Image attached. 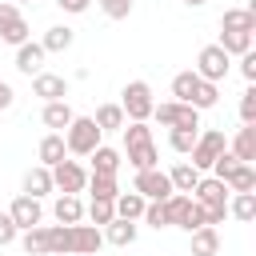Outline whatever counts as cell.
Masks as SVG:
<instances>
[{"instance_id": "d4e9b609", "label": "cell", "mask_w": 256, "mask_h": 256, "mask_svg": "<svg viewBox=\"0 0 256 256\" xmlns=\"http://www.w3.org/2000/svg\"><path fill=\"white\" fill-rule=\"evenodd\" d=\"M20 248H24L28 256H48V228L36 224V228L20 232Z\"/></svg>"}, {"instance_id": "484cf974", "label": "cell", "mask_w": 256, "mask_h": 256, "mask_svg": "<svg viewBox=\"0 0 256 256\" xmlns=\"http://www.w3.org/2000/svg\"><path fill=\"white\" fill-rule=\"evenodd\" d=\"M196 84H200V76H196L192 68H188V72H176V76H172V96H176V104H192Z\"/></svg>"}, {"instance_id": "83f0119b", "label": "cell", "mask_w": 256, "mask_h": 256, "mask_svg": "<svg viewBox=\"0 0 256 256\" xmlns=\"http://www.w3.org/2000/svg\"><path fill=\"white\" fill-rule=\"evenodd\" d=\"M84 188L92 192V200H116V196H120L116 176H92V172H88V184H84Z\"/></svg>"}, {"instance_id": "7c38bea8", "label": "cell", "mask_w": 256, "mask_h": 256, "mask_svg": "<svg viewBox=\"0 0 256 256\" xmlns=\"http://www.w3.org/2000/svg\"><path fill=\"white\" fill-rule=\"evenodd\" d=\"M44 56H48V52H44L36 40H28V44L16 48V68H20L24 76H40V72H44Z\"/></svg>"}, {"instance_id": "52a82bcc", "label": "cell", "mask_w": 256, "mask_h": 256, "mask_svg": "<svg viewBox=\"0 0 256 256\" xmlns=\"http://www.w3.org/2000/svg\"><path fill=\"white\" fill-rule=\"evenodd\" d=\"M132 192H140L148 204H156V200H168V196H172V180H168V172H160V168H148V172H136V184H132Z\"/></svg>"}, {"instance_id": "30bf717a", "label": "cell", "mask_w": 256, "mask_h": 256, "mask_svg": "<svg viewBox=\"0 0 256 256\" xmlns=\"http://www.w3.org/2000/svg\"><path fill=\"white\" fill-rule=\"evenodd\" d=\"M32 96H40L44 104L64 100V96H68V80L56 76V72H40V76H32Z\"/></svg>"}, {"instance_id": "d590c367", "label": "cell", "mask_w": 256, "mask_h": 256, "mask_svg": "<svg viewBox=\"0 0 256 256\" xmlns=\"http://www.w3.org/2000/svg\"><path fill=\"white\" fill-rule=\"evenodd\" d=\"M20 20H24V16H20V8H16L12 0H0V36H4V32H12Z\"/></svg>"}, {"instance_id": "2e32d148", "label": "cell", "mask_w": 256, "mask_h": 256, "mask_svg": "<svg viewBox=\"0 0 256 256\" xmlns=\"http://www.w3.org/2000/svg\"><path fill=\"white\" fill-rule=\"evenodd\" d=\"M48 192H52V172H48L44 164L28 168V172H24V196L40 200V196H48Z\"/></svg>"}, {"instance_id": "f1b7e54d", "label": "cell", "mask_w": 256, "mask_h": 256, "mask_svg": "<svg viewBox=\"0 0 256 256\" xmlns=\"http://www.w3.org/2000/svg\"><path fill=\"white\" fill-rule=\"evenodd\" d=\"M56 220L60 224H80V216H84V204H80V196H64L60 192V200H56Z\"/></svg>"}, {"instance_id": "5b68a950", "label": "cell", "mask_w": 256, "mask_h": 256, "mask_svg": "<svg viewBox=\"0 0 256 256\" xmlns=\"http://www.w3.org/2000/svg\"><path fill=\"white\" fill-rule=\"evenodd\" d=\"M228 68H232V56H224L220 52V44H204L200 48V56H196V76L200 80H208V84H220L224 76H228Z\"/></svg>"}, {"instance_id": "4fadbf2b", "label": "cell", "mask_w": 256, "mask_h": 256, "mask_svg": "<svg viewBox=\"0 0 256 256\" xmlns=\"http://www.w3.org/2000/svg\"><path fill=\"white\" fill-rule=\"evenodd\" d=\"M120 164H124V156H120L116 148H108V144L92 148V176H116Z\"/></svg>"}, {"instance_id": "f6af8a7d", "label": "cell", "mask_w": 256, "mask_h": 256, "mask_svg": "<svg viewBox=\"0 0 256 256\" xmlns=\"http://www.w3.org/2000/svg\"><path fill=\"white\" fill-rule=\"evenodd\" d=\"M12 4H32V0H12Z\"/></svg>"}, {"instance_id": "e0dca14e", "label": "cell", "mask_w": 256, "mask_h": 256, "mask_svg": "<svg viewBox=\"0 0 256 256\" xmlns=\"http://www.w3.org/2000/svg\"><path fill=\"white\" fill-rule=\"evenodd\" d=\"M36 156H40V164H44V168H52V164H60V160L68 156V148H64V136H60V132H48V136L40 140V148H36Z\"/></svg>"}, {"instance_id": "8992f818", "label": "cell", "mask_w": 256, "mask_h": 256, "mask_svg": "<svg viewBox=\"0 0 256 256\" xmlns=\"http://www.w3.org/2000/svg\"><path fill=\"white\" fill-rule=\"evenodd\" d=\"M48 172H52V188H60L64 196H76V192H84V184H88V172H84L76 160H60V164H52Z\"/></svg>"}, {"instance_id": "b9f144b4", "label": "cell", "mask_w": 256, "mask_h": 256, "mask_svg": "<svg viewBox=\"0 0 256 256\" xmlns=\"http://www.w3.org/2000/svg\"><path fill=\"white\" fill-rule=\"evenodd\" d=\"M12 100H16L12 84H8V80H0V112H4V108H12Z\"/></svg>"}, {"instance_id": "3957f363", "label": "cell", "mask_w": 256, "mask_h": 256, "mask_svg": "<svg viewBox=\"0 0 256 256\" xmlns=\"http://www.w3.org/2000/svg\"><path fill=\"white\" fill-rule=\"evenodd\" d=\"M120 108H124V120L144 124V120L152 116V108H156L148 80H128V84H124V92H120Z\"/></svg>"}, {"instance_id": "7a4b0ae2", "label": "cell", "mask_w": 256, "mask_h": 256, "mask_svg": "<svg viewBox=\"0 0 256 256\" xmlns=\"http://www.w3.org/2000/svg\"><path fill=\"white\" fill-rule=\"evenodd\" d=\"M64 136V148L72 152V156H92V148H100V128H96V120L92 116H72V124L60 132Z\"/></svg>"}, {"instance_id": "ac0fdd59", "label": "cell", "mask_w": 256, "mask_h": 256, "mask_svg": "<svg viewBox=\"0 0 256 256\" xmlns=\"http://www.w3.org/2000/svg\"><path fill=\"white\" fill-rule=\"evenodd\" d=\"M108 244H116V248H128L132 240H136V220H112V224H104V232H100Z\"/></svg>"}, {"instance_id": "4316f807", "label": "cell", "mask_w": 256, "mask_h": 256, "mask_svg": "<svg viewBox=\"0 0 256 256\" xmlns=\"http://www.w3.org/2000/svg\"><path fill=\"white\" fill-rule=\"evenodd\" d=\"M168 180H172V192H184V196H188V192L196 188V180H200V172H196V168H192V164L184 160V164H176V168L168 172Z\"/></svg>"}, {"instance_id": "cb8c5ba5", "label": "cell", "mask_w": 256, "mask_h": 256, "mask_svg": "<svg viewBox=\"0 0 256 256\" xmlns=\"http://www.w3.org/2000/svg\"><path fill=\"white\" fill-rule=\"evenodd\" d=\"M228 216H236V220H256V192H232V200H228Z\"/></svg>"}, {"instance_id": "f35d334b", "label": "cell", "mask_w": 256, "mask_h": 256, "mask_svg": "<svg viewBox=\"0 0 256 256\" xmlns=\"http://www.w3.org/2000/svg\"><path fill=\"white\" fill-rule=\"evenodd\" d=\"M180 228H184V232H196V228H208V224H204V208H200L196 200H192V208H188V216H184V224H180Z\"/></svg>"}, {"instance_id": "6da1fadb", "label": "cell", "mask_w": 256, "mask_h": 256, "mask_svg": "<svg viewBox=\"0 0 256 256\" xmlns=\"http://www.w3.org/2000/svg\"><path fill=\"white\" fill-rule=\"evenodd\" d=\"M124 152H128V164L136 172H148V168H160V156H156V144H152V128L148 124H124Z\"/></svg>"}, {"instance_id": "1f68e13d", "label": "cell", "mask_w": 256, "mask_h": 256, "mask_svg": "<svg viewBox=\"0 0 256 256\" xmlns=\"http://www.w3.org/2000/svg\"><path fill=\"white\" fill-rule=\"evenodd\" d=\"M220 100V84H208V80H200L196 84V92H192V108L200 112V108H212Z\"/></svg>"}, {"instance_id": "60d3db41", "label": "cell", "mask_w": 256, "mask_h": 256, "mask_svg": "<svg viewBox=\"0 0 256 256\" xmlns=\"http://www.w3.org/2000/svg\"><path fill=\"white\" fill-rule=\"evenodd\" d=\"M240 76H244L248 84H256V52H244V56H240Z\"/></svg>"}, {"instance_id": "f546056e", "label": "cell", "mask_w": 256, "mask_h": 256, "mask_svg": "<svg viewBox=\"0 0 256 256\" xmlns=\"http://www.w3.org/2000/svg\"><path fill=\"white\" fill-rule=\"evenodd\" d=\"M220 52L224 56H244V52H252V36H244V32H220Z\"/></svg>"}, {"instance_id": "7402d4cb", "label": "cell", "mask_w": 256, "mask_h": 256, "mask_svg": "<svg viewBox=\"0 0 256 256\" xmlns=\"http://www.w3.org/2000/svg\"><path fill=\"white\" fill-rule=\"evenodd\" d=\"M92 120H96V128H100V132H120V128L128 124V120H124V108H120V104H100Z\"/></svg>"}, {"instance_id": "ba28073f", "label": "cell", "mask_w": 256, "mask_h": 256, "mask_svg": "<svg viewBox=\"0 0 256 256\" xmlns=\"http://www.w3.org/2000/svg\"><path fill=\"white\" fill-rule=\"evenodd\" d=\"M192 200L200 208H228V188L216 180V176H200L196 188H192Z\"/></svg>"}, {"instance_id": "603a6c76", "label": "cell", "mask_w": 256, "mask_h": 256, "mask_svg": "<svg viewBox=\"0 0 256 256\" xmlns=\"http://www.w3.org/2000/svg\"><path fill=\"white\" fill-rule=\"evenodd\" d=\"M192 236V256H216L220 252V232L216 228H196Z\"/></svg>"}, {"instance_id": "d6a6232c", "label": "cell", "mask_w": 256, "mask_h": 256, "mask_svg": "<svg viewBox=\"0 0 256 256\" xmlns=\"http://www.w3.org/2000/svg\"><path fill=\"white\" fill-rule=\"evenodd\" d=\"M88 220H92V228H104V224H112V220H116V208H112V200H92V204H88Z\"/></svg>"}, {"instance_id": "ffe728a7", "label": "cell", "mask_w": 256, "mask_h": 256, "mask_svg": "<svg viewBox=\"0 0 256 256\" xmlns=\"http://www.w3.org/2000/svg\"><path fill=\"white\" fill-rule=\"evenodd\" d=\"M144 204H148V200H144L140 192H120V196L112 200V208H116L120 220H140V216H144Z\"/></svg>"}, {"instance_id": "5bb4252c", "label": "cell", "mask_w": 256, "mask_h": 256, "mask_svg": "<svg viewBox=\"0 0 256 256\" xmlns=\"http://www.w3.org/2000/svg\"><path fill=\"white\" fill-rule=\"evenodd\" d=\"M72 116H76V112H72L68 100H52V104H44V112H40V120H44L52 132H64V128L72 124Z\"/></svg>"}, {"instance_id": "44dd1931", "label": "cell", "mask_w": 256, "mask_h": 256, "mask_svg": "<svg viewBox=\"0 0 256 256\" xmlns=\"http://www.w3.org/2000/svg\"><path fill=\"white\" fill-rule=\"evenodd\" d=\"M72 40H76V32H72L68 24H56V28H48V32H44L40 48H44V52H68V48H72Z\"/></svg>"}, {"instance_id": "e575fe53", "label": "cell", "mask_w": 256, "mask_h": 256, "mask_svg": "<svg viewBox=\"0 0 256 256\" xmlns=\"http://www.w3.org/2000/svg\"><path fill=\"white\" fill-rule=\"evenodd\" d=\"M144 224H152L156 232L160 228H168V212H164V200H156V204H144V216H140Z\"/></svg>"}, {"instance_id": "8fae6325", "label": "cell", "mask_w": 256, "mask_h": 256, "mask_svg": "<svg viewBox=\"0 0 256 256\" xmlns=\"http://www.w3.org/2000/svg\"><path fill=\"white\" fill-rule=\"evenodd\" d=\"M220 32H244V36H252L256 32V8H228L220 16Z\"/></svg>"}, {"instance_id": "277c9868", "label": "cell", "mask_w": 256, "mask_h": 256, "mask_svg": "<svg viewBox=\"0 0 256 256\" xmlns=\"http://www.w3.org/2000/svg\"><path fill=\"white\" fill-rule=\"evenodd\" d=\"M224 148H228L224 132H220V128H204V132L196 136L192 152H188V156H192V168H196V172H208V168H212V160H216Z\"/></svg>"}, {"instance_id": "9c48e42d", "label": "cell", "mask_w": 256, "mask_h": 256, "mask_svg": "<svg viewBox=\"0 0 256 256\" xmlns=\"http://www.w3.org/2000/svg\"><path fill=\"white\" fill-rule=\"evenodd\" d=\"M8 216H12V224H16L20 232H28V228H36V224L44 220V208H40V200H32V196H16L12 208H8Z\"/></svg>"}, {"instance_id": "836d02e7", "label": "cell", "mask_w": 256, "mask_h": 256, "mask_svg": "<svg viewBox=\"0 0 256 256\" xmlns=\"http://www.w3.org/2000/svg\"><path fill=\"white\" fill-rule=\"evenodd\" d=\"M96 4L108 20H128L132 16V0H96Z\"/></svg>"}, {"instance_id": "7bdbcfd3", "label": "cell", "mask_w": 256, "mask_h": 256, "mask_svg": "<svg viewBox=\"0 0 256 256\" xmlns=\"http://www.w3.org/2000/svg\"><path fill=\"white\" fill-rule=\"evenodd\" d=\"M56 4H60L64 12H72V16H80V12H84V8L92 4V0H56Z\"/></svg>"}, {"instance_id": "d6986e66", "label": "cell", "mask_w": 256, "mask_h": 256, "mask_svg": "<svg viewBox=\"0 0 256 256\" xmlns=\"http://www.w3.org/2000/svg\"><path fill=\"white\" fill-rule=\"evenodd\" d=\"M224 188H228V192H256V168H252V164H236V168L224 176Z\"/></svg>"}, {"instance_id": "8d00e7d4", "label": "cell", "mask_w": 256, "mask_h": 256, "mask_svg": "<svg viewBox=\"0 0 256 256\" xmlns=\"http://www.w3.org/2000/svg\"><path fill=\"white\" fill-rule=\"evenodd\" d=\"M240 120H244V124H256V88H252V84H248L244 96H240Z\"/></svg>"}, {"instance_id": "4dcf8cb0", "label": "cell", "mask_w": 256, "mask_h": 256, "mask_svg": "<svg viewBox=\"0 0 256 256\" xmlns=\"http://www.w3.org/2000/svg\"><path fill=\"white\" fill-rule=\"evenodd\" d=\"M196 136H200V128H168V144H172V152H180V156L192 152Z\"/></svg>"}, {"instance_id": "ee69618b", "label": "cell", "mask_w": 256, "mask_h": 256, "mask_svg": "<svg viewBox=\"0 0 256 256\" xmlns=\"http://www.w3.org/2000/svg\"><path fill=\"white\" fill-rule=\"evenodd\" d=\"M184 4H188V8H200V4H208V0H184Z\"/></svg>"}, {"instance_id": "ab89813d", "label": "cell", "mask_w": 256, "mask_h": 256, "mask_svg": "<svg viewBox=\"0 0 256 256\" xmlns=\"http://www.w3.org/2000/svg\"><path fill=\"white\" fill-rule=\"evenodd\" d=\"M16 236H20V228L12 224V216H8V212H0V248H8Z\"/></svg>"}, {"instance_id": "9a60e30c", "label": "cell", "mask_w": 256, "mask_h": 256, "mask_svg": "<svg viewBox=\"0 0 256 256\" xmlns=\"http://www.w3.org/2000/svg\"><path fill=\"white\" fill-rule=\"evenodd\" d=\"M240 164H252L256 160V124H244L240 132H236V140H232V148H228Z\"/></svg>"}, {"instance_id": "74e56055", "label": "cell", "mask_w": 256, "mask_h": 256, "mask_svg": "<svg viewBox=\"0 0 256 256\" xmlns=\"http://www.w3.org/2000/svg\"><path fill=\"white\" fill-rule=\"evenodd\" d=\"M152 116H156V120H160L164 128H176V116H180V104H176V100H168V104H156V108H152Z\"/></svg>"}]
</instances>
